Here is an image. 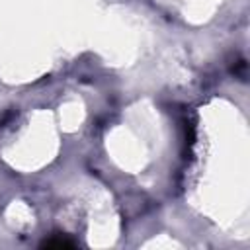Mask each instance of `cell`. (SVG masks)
Segmentation results:
<instances>
[{
  "label": "cell",
  "instance_id": "1",
  "mask_svg": "<svg viewBox=\"0 0 250 250\" xmlns=\"http://www.w3.org/2000/svg\"><path fill=\"white\" fill-rule=\"evenodd\" d=\"M43 246H49V248H53V246H57V248H62V246H74V242L72 240H66V238H51V240H45L43 242Z\"/></svg>",
  "mask_w": 250,
  "mask_h": 250
}]
</instances>
